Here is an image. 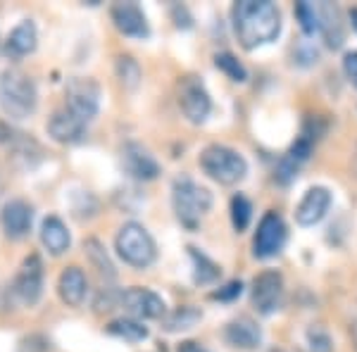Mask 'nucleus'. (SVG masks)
<instances>
[{
  "label": "nucleus",
  "instance_id": "obj_5",
  "mask_svg": "<svg viewBox=\"0 0 357 352\" xmlns=\"http://www.w3.org/2000/svg\"><path fill=\"white\" fill-rule=\"evenodd\" d=\"M114 250L134 269H148L158 257V245L143 224L126 222L114 236Z\"/></svg>",
  "mask_w": 357,
  "mask_h": 352
},
{
  "label": "nucleus",
  "instance_id": "obj_10",
  "mask_svg": "<svg viewBox=\"0 0 357 352\" xmlns=\"http://www.w3.org/2000/svg\"><path fill=\"white\" fill-rule=\"evenodd\" d=\"M13 293L26 307H33L43 293V262L38 255H29L22 262L20 271H17L13 281Z\"/></svg>",
  "mask_w": 357,
  "mask_h": 352
},
{
  "label": "nucleus",
  "instance_id": "obj_14",
  "mask_svg": "<svg viewBox=\"0 0 357 352\" xmlns=\"http://www.w3.org/2000/svg\"><path fill=\"white\" fill-rule=\"evenodd\" d=\"M112 24L117 26L119 33L131 38H148L151 36V26L143 15V10L136 3H114L110 10Z\"/></svg>",
  "mask_w": 357,
  "mask_h": 352
},
{
  "label": "nucleus",
  "instance_id": "obj_31",
  "mask_svg": "<svg viewBox=\"0 0 357 352\" xmlns=\"http://www.w3.org/2000/svg\"><path fill=\"white\" fill-rule=\"evenodd\" d=\"M241 293H243V284L241 281H231V284H227L220 291L212 293V300H236Z\"/></svg>",
  "mask_w": 357,
  "mask_h": 352
},
{
  "label": "nucleus",
  "instance_id": "obj_24",
  "mask_svg": "<svg viewBox=\"0 0 357 352\" xmlns=\"http://www.w3.org/2000/svg\"><path fill=\"white\" fill-rule=\"evenodd\" d=\"M200 319H203V312H200V309L181 307V309L172 312L169 316H165V331H169V333L186 331V328H193Z\"/></svg>",
  "mask_w": 357,
  "mask_h": 352
},
{
  "label": "nucleus",
  "instance_id": "obj_1",
  "mask_svg": "<svg viewBox=\"0 0 357 352\" xmlns=\"http://www.w3.org/2000/svg\"><path fill=\"white\" fill-rule=\"evenodd\" d=\"M234 33L245 50L276 41L281 33V13L269 0H238L231 8Z\"/></svg>",
  "mask_w": 357,
  "mask_h": 352
},
{
  "label": "nucleus",
  "instance_id": "obj_7",
  "mask_svg": "<svg viewBox=\"0 0 357 352\" xmlns=\"http://www.w3.org/2000/svg\"><path fill=\"white\" fill-rule=\"evenodd\" d=\"M176 102L191 124H203L212 112V100L198 77H183L176 86Z\"/></svg>",
  "mask_w": 357,
  "mask_h": 352
},
{
  "label": "nucleus",
  "instance_id": "obj_16",
  "mask_svg": "<svg viewBox=\"0 0 357 352\" xmlns=\"http://www.w3.org/2000/svg\"><path fill=\"white\" fill-rule=\"evenodd\" d=\"M86 129H89V124L74 117L65 105L57 107L48 119V134L57 143H79L86 136Z\"/></svg>",
  "mask_w": 357,
  "mask_h": 352
},
{
  "label": "nucleus",
  "instance_id": "obj_12",
  "mask_svg": "<svg viewBox=\"0 0 357 352\" xmlns=\"http://www.w3.org/2000/svg\"><path fill=\"white\" fill-rule=\"evenodd\" d=\"M119 162L122 169L136 181H153L160 176V162L151 155V150L143 148L141 143H126L119 153Z\"/></svg>",
  "mask_w": 357,
  "mask_h": 352
},
{
  "label": "nucleus",
  "instance_id": "obj_19",
  "mask_svg": "<svg viewBox=\"0 0 357 352\" xmlns=\"http://www.w3.org/2000/svg\"><path fill=\"white\" fill-rule=\"evenodd\" d=\"M317 15H319V31L329 48H341L345 41V26L341 22V10L331 3L317 5Z\"/></svg>",
  "mask_w": 357,
  "mask_h": 352
},
{
  "label": "nucleus",
  "instance_id": "obj_15",
  "mask_svg": "<svg viewBox=\"0 0 357 352\" xmlns=\"http://www.w3.org/2000/svg\"><path fill=\"white\" fill-rule=\"evenodd\" d=\"M331 207V193L324 186H312L303 195V200L296 207V222L301 227H314L326 217Z\"/></svg>",
  "mask_w": 357,
  "mask_h": 352
},
{
  "label": "nucleus",
  "instance_id": "obj_11",
  "mask_svg": "<svg viewBox=\"0 0 357 352\" xmlns=\"http://www.w3.org/2000/svg\"><path fill=\"white\" fill-rule=\"evenodd\" d=\"M250 300L260 314H274L284 305V279L279 271H262L255 276Z\"/></svg>",
  "mask_w": 357,
  "mask_h": 352
},
{
  "label": "nucleus",
  "instance_id": "obj_36",
  "mask_svg": "<svg viewBox=\"0 0 357 352\" xmlns=\"http://www.w3.org/2000/svg\"><path fill=\"white\" fill-rule=\"evenodd\" d=\"M269 352H286V350H269Z\"/></svg>",
  "mask_w": 357,
  "mask_h": 352
},
{
  "label": "nucleus",
  "instance_id": "obj_2",
  "mask_svg": "<svg viewBox=\"0 0 357 352\" xmlns=\"http://www.w3.org/2000/svg\"><path fill=\"white\" fill-rule=\"evenodd\" d=\"M38 105L36 84L20 69H5L0 74V107L10 119H26Z\"/></svg>",
  "mask_w": 357,
  "mask_h": 352
},
{
  "label": "nucleus",
  "instance_id": "obj_20",
  "mask_svg": "<svg viewBox=\"0 0 357 352\" xmlns=\"http://www.w3.org/2000/svg\"><path fill=\"white\" fill-rule=\"evenodd\" d=\"M41 243H43L45 250H48L50 255H55V257L69 250V245H72V236H69L65 222H62L60 217L50 215V217L43 219V224H41Z\"/></svg>",
  "mask_w": 357,
  "mask_h": 352
},
{
  "label": "nucleus",
  "instance_id": "obj_22",
  "mask_svg": "<svg viewBox=\"0 0 357 352\" xmlns=\"http://www.w3.org/2000/svg\"><path fill=\"white\" fill-rule=\"evenodd\" d=\"M84 247H86V255H89L91 264H93V267L98 269V274H100L102 279L112 281L114 276H117V269H114L110 255L105 252V245H102L98 238H89L84 243Z\"/></svg>",
  "mask_w": 357,
  "mask_h": 352
},
{
  "label": "nucleus",
  "instance_id": "obj_4",
  "mask_svg": "<svg viewBox=\"0 0 357 352\" xmlns=\"http://www.w3.org/2000/svg\"><path fill=\"white\" fill-rule=\"evenodd\" d=\"M200 169L205 171L212 181L222 183V186H236L241 183L248 174V162L238 150L212 143L207 146L198 158Z\"/></svg>",
  "mask_w": 357,
  "mask_h": 352
},
{
  "label": "nucleus",
  "instance_id": "obj_25",
  "mask_svg": "<svg viewBox=\"0 0 357 352\" xmlns=\"http://www.w3.org/2000/svg\"><path fill=\"white\" fill-rule=\"evenodd\" d=\"M107 331H110L112 336L129 340V343H141V340L148 338V328L138 319H114L112 324L107 326Z\"/></svg>",
  "mask_w": 357,
  "mask_h": 352
},
{
  "label": "nucleus",
  "instance_id": "obj_21",
  "mask_svg": "<svg viewBox=\"0 0 357 352\" xmlns=\"http://www.w3.org/2000/svg\"><path fill=\"white\" fill-rule=\"evenodd\" d=\"M36 45H38L36 26H33L31 20H24L10 31L8 41H5V50L13 57H24V55H31L33 50H36Z\"/></svg>",
  "mask_w": 357,
  "mask_h": 352
},
{
  "label": "nucleus",
  "instance_id": "obj_34",
  "mask_svg": "<svg viewBox=\"0 0 357 352\" xmlns=\"http://www.w3.org/2000/svg\"><path fill=\"white\" fill-rule=\"evenodd\" d=\"M10 134H8V126H5L3 122H0V141H5V138H8Z\"/></svg>",
  "mask_w": 357,
  "mask_h": 352
},
{
  "label": "nucleus",
  "instance_id": "obj_13",
  "mask_svg": "<svg viewBox=\"0 0 357 352\" xmlns=\"http://www.w3.org/2000/svg\"><path fill=\"white\" fill-rule=\"evenodd\" d=\"M33 224V205L22 198L8 200L0 210V227H3L5 236L13 240H22L29 236Z\"/></svg>",
  "mask_w": 357,
  "mask_h": 352
},
{
  "label": "nucleus",
  "instance_id": "obj_8",
  "mask_svg": "<svg viewBox=\"0 0 357 352\" xmlns=\"http://www.w3.org/2000/svg\"><path fill=\"white\" fill-rule=\"evenodd\" d=\"M286 238H289V229H286L284 217L276 212H267L257 224L255 238H252V255L257 259L276 257L284 250Z\"/></svg>",
  "mask_w": 357,
  "mask_h": 352
},
{
  "label": "nucleus",
  "instance_id": "obj_30",
  "mask_svg": "<svg viewBox=\"0 0 357 352\" xmlns=\"http://www.w3.org/2000/svg\"><path fill=\"white\" fill-rule=\"evenodd\" d=\"M307 350L310 352H333V340L329 331L321 326H310L307 328Z\"/></svg>",
  "mask_w": 357,
  "mask_h": 352
},
{
  "label": "nucleus",
  "instance_id": "obj_28",
  "mask_svg": "<svg viewBox=\"0 0 357 352\" xmlns=\"http://www.w3.org/2000/svg\"><path fill=\"white\" fill-rule=\"evenodd\" d=\"M250 217H252V205L250 200L245 198V195H234L231 198V224L234 229L238 231H245L248 224H250Z\"/></svg>",
  "mask_w": 357,
  "mask_h": 352
},
{
  "label": "nucleus",
  "instance_id": "obj_9",
  "mask_svg": "<svg viewBox=\"0 0 357 352\" xmlns=\"http://www.w3.org/2000/svg\"><path fill=\"white\" fill-rule=\"evenodd\" d=\"M119 307L124 312H129L131 319H162L167 314V305L165 300L158 296L151 288H126L124 293H119Z\"/></svg>",
  "mask_w": 357,
  "mask_h": 352
},
{
  "label": "nucleus",
  "instance_id": "obj_3",
  "mask_svg": "<svg viewBox=\"0 0 357 352\" xmlns=\"http://www.w3.org/2000/svg\"><path fill=\"white\" fill-rule=\"evenodd\" d=\"M172 207L183 227L195 229L207 212L212 210V193L191 176H176L172 181Z\"/></svg>",
  "mask_w": 357,
  "mask_h": 352
},
{
  "label": "nucleus",
  "instance_id": "obj_29",
  "mask_svg": "<svg viewBox=\"0 0 357 352\" xmlns=\"http://www.w3.org/2000/svg\"><path fill=\"white\" fill-rule=\"evenodd\" d=\"M296 15L301 20V26L307 36H312L314 31H319V15H317V5L312 3H298Z\"/></svg>",
  "mask_w": 357,
  "mask_h": 352
},
{
  "label": "nucleus",
  "instance_id": "obj_26",
  "mask_svg": "<svg viewBox=\"0 0 357 352\" xmlns=\"http://www.w3.org/2000/svg\"><path fill=\"white\" fill-rule=\"evenodd\" d=\"M114 72H117V79L124 89L134 91L141 84V67L131 55H119L117 62H114Z\"/></svg>",
  "mask_w": 357,
  "mask_h": 352
},
{
  "label": "nucleus",
  "instance_id": "obj_35",
  "mask_svg": "<svg viewBox=\"0 0 357 352\" xmlns=\"http://www.w3.org/2000/svg\"><path fill=\"white\" fill-rule=\"evenodd\" d=\"M350 20H355V26H357V10H353V13H350Z\"/></svg>",
  "mask_w": 357,
  "mask_h": 352
},
{
  "label": "nucleus",
  "instance_id": "obj_33",
  "mask_svg": "<svg viewBox=\"0 0 357 352\" xmlns=\"http://www.w3.org/2000/svg\"><path fill=\"white\" fill-rule=\"evenodd\" d=\"M176 352H210V350L203 348L200 343H195V340H181Z\"/></svg>",
  "mask_w": 357,
  "mask_h": 352
},
{
  "label": "nucleus",
  "instance_id": "obj_18",
  "mask_svg": "<svg viewBox=\"0 0 357 352\" xmlns=\"http://www.w3.org/2000/svg\"><path fill=\"white\" fill-rule=\"evenodd\" d=\"M86 293H89V281H86V274L79 267H67L57 279V296H60L62 303L67 307H82Z\"/></svg>",
  "mask_w": 357,
  "mask_h": 352
},
{
  "label": "nucleus",
  "instance_id": "obj_32",
  "mask_svg": "<svg viewBox=\"0 0 357 352\" xmlns=\"http://www.w3.org/2000/svg\"><path fill=\"white\" fill-rule=\"evenodd\" d=\"M343 69H345V77L350 79V84L357 89V53H348L343 60Z\"/></svg>",
  "mask_w": 357,
  "mask_h": 352
},
{
  "label": "nucleus",
  "instance_id": "obj_23",
  "mask_svg": "<svg viewBox=\"0 0 357 352\" xmlns=\"http://www.w3.org/2000/svg\"><path fill=\"white\" fill-rule=\"evenodd\" d=\"M188 252H191V259H193V281L195 284H212V281L220 279L222 269L217 262H212L210 257L203 255L200 250H195V247H188Z\"/></svg>",
  "mask_w": 357,
  "mask_h": 352
},
{
  "label": "nucleus",
  "instance_id": "obj_6",
  "mask_svg": "<svg viewBox=\"0 0 357 352\" xmlns=\"http://www.w3.org/2000/svg\"><path fill=\"white\" fill-rule=\"evenodd\" d=\"M65 107L84 124H91L100 109V86L93 79L74 77L65 89Z\"/></svg>",
  "mask_w": 357,
  "mask_h": 352
},
{
  "label": "nucleus",
  "instance_id": "obj_17",
  "mask_svg": "<svg viewBox=\"0 0 357 352\" xmlns=\"http://www.w3.org/2000/svg\"><path fill=\"white\" fill-rule=\"evenodd\" d=\"M227 343L238 350H257L262 345V328L250 316H236L224 328Z\"/></svg>",
  "mask_w": 357,
  "mask_h": 352
},
{
  "label": "nucleus",
  "instance_id": "obj_27",
  "mask_svg": "<svg viewBox=\"0 0 357 352\" xmlns=\"http://www.w3.org/2000/svg\"><path fill=\"white\" fill-rule=\"evenodd\" d=\"M215 65H217V69H222V72L227 74L231 82H236V84H243L245 79H248L245 67L241 65L238 57L231 55V53H217L215 55Z\"/></svg>",
  "mask_w": 357,
  "mask_h": 352
}]
</instances>
